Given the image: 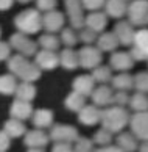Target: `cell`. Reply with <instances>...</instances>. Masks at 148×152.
Instances as JSON below:
<instances>
[{
  "mask_svg": "<svg viewBox=\"0 0 148 152\" xmlns=\"http://www.w3.org/2000/svg\"><path fill=\"white\" fill-rule=\"evenodd\" d=\"M129 119L131 116L123 107L111 105L101 110V126L112 133H120L123 127H126V124H129Z\"/></svg>",
  "mask_w": 148,
  "mask_h": 152,
  "instance_id": "6da1fadb",
  "label": "cell"
},
{
  "mask_svg": "<svg viewBox=\"0 0 148 152\" xmlns=\"http://www.w3.org/2000/svg\"><path fill=\"white\" fill-rule=\"evenodd\" d=\"M14 25L17 31L25 35H35L41 28H44V16L38 8H28L24 10L14 18Z\"/></svg>",
  "mask_w": 148,
  "mask_h": 152,
  "instance_id": "7a4b0ae2",
  "label": "cell"
},
{
  "mask_svg": "<svg viewBox=\"0 0 148 152\" xmlns=\"http://www.w3.org/2000/svg\"><path fill=\"white\" fill-rule=\"evenodd\" d=\"M9 44H11V47H13L16 52H19L20 55H24V57H33L35 55L36 57V53L39 52L38 50V46H39V42H35L33 39L28 38V35H25V33H14L13 36L9 38Z\"/></svg>",
  "mask_w": 148,
  "mask_h": 152,
  "instance_id": "3957f363",
  "label": "cell"
},
{
  "mask_svg": "<svg viewBox=\"0 0 148 152\" xmlns=\"http://www.w3.org/2000/svg\"><path fill=\"white\" fill-rule=\"evenodd\" d=\"M126 16L134 27L148 25V0H133L128 7Z\"/></svg>",
  "mask_w": 148,
  "mask_h": 152,
  "instance_id": "277c9868",
  "label": "cell"
},
{
  "mask_svg": "<svg viewBox=\"0 0 148 152\" xmlns=\"http://www.w3.org/2000/svg\"><path fill=\"white\" fill-rule=\"evenodd\" d=\"M50 138L55 143H75L79 138L78 129L73 126H67V124H55L50 129Z\"/></svg>",
  "mask_w": 148,
  "mask_h": 152,
  "instance_id": "5b68a950",
  "label": "cell"
},
{
  "mask_svg": "<svg viewBox=\"0 0 148 152\" xmlns=\"http://www.w3.org/2000/svg\"><path fill=\"white\" fill-rule=\"evenodd\" d=\"M66 3V11L70 20V27H73L75 30H81L86 25V16L83 14L84 5L81 0H64Z\"/></svg>",
  "mask_w": 148,
  "mask_h": 152,
  "instance_id": "8992f818",
  "label": "cell"
},
{
  "mask_svg": "<svg viewBox=\"0 0 148 152\" xmlns=\"http://www.w3.org/2000/svg\"><path fill=\"white\" fill-rule=\"evenodd\" d=\"M78 57H79V66H83L84 69H95L97 66L101 64V60H103L101 50L94 46H84L83 49H79Z\"/></svg>",
  "mask_w": 148,
  "mask_h": 152,
  "instance_id": "52a82bcc",
  "label": "cell"
},
{
  "mask_svg": "<svg viewBox=\"0 0 148 152\" xmlns=\"http://www.w3.org/2000/svg\"><path fill=\"white\" fill-rule=\"evenodd\" d=\"M129 129L137 140L148 141V111H139L131 116Z\"/></svg>",
  "mask_w": 148,
  "mask_h": 152,
  "instance_id": "ba28073f",
  "label": "cell"
},
{
  "mask_svg": "<svg viewBox=\"0 0 148 152\" xmlns=\"http://www.w3.org/2000/svg\"><path fill=\"white\" fill-rule=\"evenodd\" d=\"M35 63L41 67L42 71H53L55 67L61 66L59 61V53L53 52V50H39L35 57Z\"/></svg>",
  "mask_w": 148,
  "mask_h": 152,
  "instance_id": "9c48e42d",
  "label": "cell"
},
{
  "mask_svg": "<svg viewBox=\"0 0 148 152\" xmlns=\"http://www.w3.org/2000/svg\"><path fill=\"white\" fill-rule=\"evenodd\" d=\"M114 33L117 35L118 41L122 46H133L134 44V38H136V30L134 25L129 20H120L117 22L114 27Z\"/></svg>",
  "mask_w": 148,
  "mask_h": 152,
  "instance_id": "30bf717a",
  "label": "cell"
},
{
  "mask_svg": "<svg viewBox=\"0 0 148 152\" xmlns=\"http://www.w3.org/2000/svg\"><path fill=\"white\" fill-rule=\"evenodd\" d=\"M134 64V58L131 57L129 52H112L109 57V66L114 71L126 72Z\"/></svg>",
  "mask_w": 148,
  "mask_h": 152,
  "instance_id": "8fae6325",
  "label": "cell"
},
{
  "mask_svg": "<svg viewBox=\"0 0 148 152\" xmlns=\"http://www.w3.org/2000/svg\"><path fill=\"white\" fill-rule=\"evenodd\" d=\"M50 135L44 132V129H33L28 130L24 137V143L28 149L30 148H45L50 141Z\"/></svg>",
  "mask_w": 148,
  "mask_h": 152,
  "instance_id": "7c38bea8",
  "label": "cell"
},
{
  "mask_svg": "<svg viewBox=\"0 0 148 152\" xmlns=\"http://www.w3.org/2000/svg\"><path fill=\"white\" fill-rule=\"evenodd\" d=\"M90 97H92L94 105H97V107L108 108V107L114 105V91L106 85H100L98 88H95Z\"/></svg>",
  "mask_w": 148,
  "mask_h": 152,
  "instance_id": "4fadbf2b",
  "label": "cell"
},
{
  "mask_svg": "<svg viewBox=\"0 0 148 152\" xmlns=\"http://www.w3.org/2000/svg\"><path fill=\"white\" fill-rule=\"evenodd\" d=\"M64 14L59 11H48L44 14V28L47 30V33H58L64 28Z\"/></svg>",
  "mask_w": 148,
  "mask_h": 152,
  "instance_id": "5bb4252c",
  "label": "cell"
},
{
  "mask_svg": "<svg viewBox=\"0 0 148 152\" xmlns=\"http://www.w3.org/2000/svg\"><path fill=\"white\" fill-rule=\"evenodd\" d=\"M33 113H35L33 111V105L31 102H27V100L16 99L9 107V116L16 118V119H20V121H25L28 118H31Z\"/></svg>",
  "mask_w": 148,
  "mask_h": 152,
  "instance_id": "9a60e30c",
  "label": "cell"
},
{
  "mask_svg": "<svg viewBox=\"0 0 148 152\" xmlns=\"http://www.w3.org/2000/svg\"><path fill=\"white\" fill-rule=\"evenodd\" d=\"M78 121L83 126H95L101 122V110L97 105H86L84 108L78 113Z\"/></svg>",
  "mask_w": 148,
  "mask_h": 152,
  "instance_id": "2e32d148",
  "label": "cell"
},
{
  "mask_svg": "<svg viewBox=\"0 0 148 152\" xmlns=\"http://www.w3.org/2000/svg\"><path fill=\"white\" fill-rule=\"evenodd\" d=\"M72 88L73 91H77L83 96H92L94 89H95V80L92 75H78L75 77V80L72 82Z\"/></svg>",
  "mask_w": 148,
  "mask_h": 152,
  "instance_id": "e0dca14e",
  "label": "cell"
},
{
  "mask_svg": "<svg viewBox=\"0 0 148 152\" xmlns=\"http://www.w3.org/2000/svg\"><path fill=\"white\" fill-rule=\"evenodd\" d=\"M108 24V16L106 13H101V11H90L86 16V25L87 28L94 30L97 33H101L105 30V27Z\"/></svg>",
  "mask_w": 148,
  "mask_h": 152,
  "instance_id": "ac0fdd59",
  "label": "cell"
},
{
  "mask_svg": "<svg viewBox=\"0 0 148 152\" xmlns=\"http://www.w3.org/2000/svg\"><path fill=\"white\" fill-rule=\"evenodd\" d=\"M33 126L36 129H47L53 126V111L47 108H38L31 116Z\"/></svg>",
  "mask_w": 148,
  "mask_h": 152,
  "instance_id": "d6986e66",
  "label": "cell"
},
{
  "mask_svg": "<svg viewBox=\"0 0 148 152\" xmlns=\"http://www.w3.org/2000/svg\"><path fill=\"white\" fill-rule=\"evenodd\" d=\"M118 44H120V41L114 31H105L97 39V47L101 52H114L118 47Z\"/></svg>",
  "mask_w": 148,
  "mask_h": 152,
  "instance_id": "ffe728a7",
  "label": "cell"
},
{
  "mask_svg": "<svg viewBox=\"0 0 148 152\" xmlns=\"http://www.w3.org/2000/svg\"><path fill=\"white\" fill-rule=\"evenodd\" d=\"M59 61H61V66L67 71H73L79 66V57H78V52H75L72 47H66L64 50L59 52Z\"/></svg>",
  "mask_w": 148,
  "mask_h": 152,
  "instance_id": "44dd1931",
  "label": "cell"
},
{
  "mask_svg": "<svg viewBox=\"0 0 148 152\" xmlns=\"http://www.w3.org/2000/svg\"><path fill=\"white\" fill-rule=\"evenodd\" d=\"M128 7L126 0H108L105 5L106 14L111 16V18H123L125 14H128Z\"/></svg>",
  "mask_w": 148,
  "mask_h": 152,
  "instance_id": "7402d4cb",
  "label": "cell"
},
{
  "mask_svg": "<svg viewBox=\"0 0 148 152\" xmlns=\"http://www.w3.org/2000/svg\"><path fill=\"white\" fill-rule=\"evenodd\" d=\"M116 144L123 152H136V151H139L137 138H136L133 133H128V132L118 133V137L116 138Z\"/></svg>",
  "mask_w": 148,
  "mask_h": 152,
  "instance_id": "603a6c76",
  "label": "cell"
},
{
  "mask_svg": "<svg viewBox=\"0 0 148 152\" xmlns=\"http://www.w3.org/2000/svg\"><path fill=\"white\" fill-rule=\"evenodd\" d=\"M3 130L6 132L11 138H19V137H25V133L28 132L27 127L24 126V122L20 119H16V118H11L5 122Z\"/></svg>",
  "mask_w": 148,
  "mask_h": 152,
  "instance_id": "cb8c5ba5",
  "label": "cell"
},
{
  "mask_svg": "<svg viewBox=\"0 0 148 152\" xmlns=\"http://www.w3.org/2000/svg\"><path fill=\"white\" fill-rule=\"evenodd\" d=\"M41 72H42V69L39 67L36 63H28L22 67V71L17 74V77L20 78L22 82H30V83H33V82H36L39 77H41Z\"/></svg>",
  "mask_w": 148,
  "mask_h": 152,
  "instance_id": "d4e9b609",
  "label": "cell"
},
{
  "mask_svg": "<svg viewBox=\"0 0 148 152\" xmlns=\"http://www.w3.org/2000/svg\"><path fill=\"white\" fill-rule=\"evenodd\" d=\"M64 105H66L67 110L79 113V111H81L84 107H86V96L79 94V93H77V91H72V93L66 97Z\"/></svg>",
  "mask_w": 148,
  "mask_h": 152,
  "instance_id": "484cf974",
  "label": "cell"
},
{
  "mask_svg": "<svg viewBox=\"0 0 148 152\" xmlns=\"http://www.w3.org/2000/svg\"><path fill=\"white\" fill-rule=\"evenodd\" d=\"M112 88L117 89V91H128V89L134 88V77L126 74V72H120L118 75L112 77Z\"/></svg>",
  "mask_w": 148,
  "mask_h": 152,
  "instance_id": "4316f807",
  "label": "cell"
},
{
  "mask_svg": "<svg viewBox=\"0 0 148 152\" xmlns=\"http://www.w3.org/2000/svg\"><path fill=\"white\" fill-rule=\"evenodd\" d=\"M35 97H36V88L30 82H22L20 85L17 86V89H16V99L31 102Z\"/></svg>",
  "mask_w": 148,
  "mask_h": 152,
  "instance_id": "83f0119b",
  "label": "cell"
},
{
  "mask_svg": "<svg viewBox=\"0 0 148 152\" xmlns=\"http://www.w3.org/2000/svg\"><path fill=\"white\" fill-rule=\"evenodd\" d=\"M17 80H16V75L14 74H5L0 78V91L5 96H9V94H16V89H17Z\"/></svg>",
  "mask_w": 148,
  "mask_h": 152,
  "instance_id": "f1b7e54d",
  "label": "cell"
},
{
  "mask_svg": "<svg viewBox=\"0 0 148 152\" xmlns=\"http://www.w3.org/2000/svg\"><path fill=\"white\" fill-rule=\"evenodd\" d=\"M92 77L95 82L105 85L109 80H112V67L111 66H106V64H100L97 66L95 69H92Z\"/></svg>",
  "mask_w": 148,
  "mask_h": 152,
  "instance_id": "f546056e",
  "label": "cell"
},
{
  "mask_svg": "<svg viewBox=\"0 0 148 152\" xmlns=\"http://www.w3.org/2000/svg\"><path fill=\"white\" fill-rule=\"evenodd\" d=\"M38 42H39V46H41L42 49H45V50H53V52H56V50L59 49L61 39H59L58 36H55V33H45V35L39 36Z\"/></svg>",
  "mask_w": 148,
  "mask_h": 152,
  "instance_id": "4dcf8cb0",
  "label": "cell"
},
{
  "mask_svg": "<svg viewBox=\"0 0 148 152\" xmlns=\"http://www.w3.org/2000/svg\"><path fill=\"white\" fill-rule=\"evenodd\" d=\"M129 107L136 111V113H139V111H148V97L145 96V93L137 91L136 94L131 96Z\"/></svg>",
  "mask_w": 148,
  "mask_h": 152,
  "instance_id": "1f68e13d",
  "label": "cell"
},
{
  "mask_svg": "<svg viewBox=\"0 0 148 152\" xmlns=\"http://www.w3.org/2000/svg\"><path fill=\"white\" fill-rule=\"evenodd\" d=\"M61 42L64 44L66 47H73L75 44L78 42V35L75 33V28L73 27H66V28L61 30V35H59Z\"/></svg>",
  "mask_w": 148,
  "mask_h": 152,
  "instance_id": "d6a6232c",
  "label": "cell"
},
{
  "mask_svg": "<svg viewBox=\"0 0 148 152\" xmlns=\"http://www.w3.org/2000/svg\"><path fill=\"white\" fill-rule=\"evenodd\" d=\"M27 63H28L27 57L17 53V55H14V57H11V58L8 60V69H9L11 74H14L16 77H17V74L22 71V67H24Z\"/></svg>",
  "mask_w": 148,
  "mask_h": 152,
  "instance_id": "836d02e7",
  "label": "cell"
},
{
  "mask_svg": "<svg viewBox=\"0 0 148 152\" xmlns=\"http://www.w3.org/2000/svg\"><path fill=\"white\" fill-rule=\"evenodd\" d=\"M133 46L139 47L142 52H145L148 55V28H140L136 31V38H134Z\"/></svg>",
  "mask_w": 148,
  "mask_h": 152,
  "instance_id": "e575fe53",
  "label": "cell"
},
{
  "mask_svg": "<svg viewBox=\"0 0 148 152\" xmlns=\"http://www.w3.org/2000/svg\"><path fill=\"white\" fill-rule=\"evenodd\" d=\"M111 141H112V132H109L105 127L98 129V130L95 132V135H94V143L95 144L108 146V144H111Z\"/></svg>",
  "mask_w": 148,
  "mask_h": 152,
  "instance_id": "d590c367",
  "label": "cell"
},
{
  "mask_svg": "<svg viewBox=\"0 0 148 152\" xmlns=\"http://www.w3.org/2000/svg\"><path fill=\"white\" fill-rule=\"evenodd\" d=\"M94 140H89V138H81L79 137L77 141H75V152H95L94 151Z\"/></svg>",
  "mask_w": 148,
  "mask_h": 152,
  "instance_id": "8d00e7d4",
  "label": "cell"
},
{
  "mask_svg": "<svg viewBox=\"0 0 148 152\" xmlns=\"http://www.w3.org/2000/svg\"><path fill=\"white\" fill-rule=\"evenodd\" d=\"M134 88L139 93H148V72H139L134 77Z\"/></svg>",
  "mask_w": 148,
  "mask_h": 152,
  "instance_id": "74e56055",
  "label": "cell"
},
{
  "mask_svg": "<svg viewBox=\"0 0 148 152\" xmlns=\"http://www.w3.org/2000/svg\"><path fill=\"white\" fill-rule=\"evenodd\" d=\"M78 38L81 39V41L86 44V46H92V44L98 39V36H97V31L87 28V27H84V28H81V31H79Z\"/></svg>",
  "mask_w": 148,
  "mask_h": 152,
  "instance_id": "f35d334b",
  "label": "cell"
},
{
  "mask_svg": "<svg viewBox=\"0 0 148 152\" xmlns=\"http://www.w3.org/2000/svg\"><path fill=\"white\" fill-rule=\"evenodd\" d=\"M56 5H58V0H36V8L39 11H44V13L55 11Z\"/></svg>",
  "mask_w": 148,
  "mask_h": 152,
  "instance_id": "ab89813d",
  "label": "cell"
},
{
  "mask_svg": "<svg viewBox=\"0 0 148 152\" xmlns=\"http://www.w3.org/2000/svg\"><path fill=\"white\" fill-rule=\"evenodd\" d=\"M84 8L89 11H100V8H103L108 0H81Z\"/></svg>",
  "mask_w": 148,
  "mask_h": 152,
  "instance_id": "60d3db41",
  "label": "cell"
},
{
  "mask_svg": "<svg viewBox=\"0 0 148 152\" xmlns=\"http://www.w3.org/2000/svg\"><path fill=\"white\" fill-rule=\"evenodd\" d=\"M129 96L126 91H117L114 93V105H118V107H125L126 104H129Z\"/></svg>",
  "mask_w": 148,
  "mask_h": 152,
  "instance_id": "b9f144b4",
  "label": "cell"
},
{
  "mask_svg": "<svg viewBox=\"0 0 148 152\" xmlns=\"http://www.w3.org/2000/svg\"><path fill=\"white\" fill-rule=\"evenodd\" d=\"M129 53H131V57L134 58V61H148V55L145 52H142V50L136 46H133V49L129 50Z\"/></svg>",
  "mask_w": 148,
  "mask_h": 152,
  "instance_id": "7bdbcfd3",
  "label": "cell"
},
{
  "mask_svg": "<svg viewBox=\"0 0 148 152\" xmlns=\"http://www.w3.org/2000/svg\"><path fill=\"white\" fill-rule=\"evenodd\" d=\"M11 44L6 42V41H2V46H0V50H2V53H0V58H2V61H6L9 60V53H11Z\"/></svg>",
  "mask_w": 148,
  "mask_h": 152,
  "instance_id": "ee69618b",
  "label": "cell"
},
{
  "mask_svg": "<svg viewBox=\"0 0 148 152\" xmlns=\"http://www.w3.org/2000/svg\"><path fill=\"white\" fill-rule=\"evenodd\" d=\"M52 152H75V149L70 146V143H55Z\"/></svg>",
  "mask_w": 148,
  "mask_h": 152,
  "instance_id": "f6af8a7d",
  "label": "cell"
},
{
  "mask_svg": "<svg viewBox=\"0 0 148 152\" xmlns=\"http://www.w3.org/2000/svg\"><path fill=\"white\" fill-rule=\"evenodd\" d=\"M9 135L5 132V130H2V133H0V151L2 152H5L8 148H9Z\"/></svg>",
  "mask_w": 148,
  "mask_h": 152,
  "instance_id": "bcb514c9",
  "label": "cell"
},
{
  "mask_svg": "<svg viewBox=\"0 0 148 152\" xmlns=\"http://www.w3.org/2000/svg\"><path fill=\"white\" fill-rule=\"evenodd\" d=\"M95 152H123L118 146H111V144H108V146H100L98 149H95Z\"/></svg>",
  "mask_w": 148,
  "mask_h": 152,
  "instance_id": "7dc6e473",
  "label": "cell"
},
{
  "mask_svg": "<svg viewBox=\"0 0 148 152\" xmlns=\"http://www.w3.org/2000/svg\"><path fill=\"white\" fill-rule=\"evenodd\" d=\"M14 2L16 0H0V8H2V11H6L13 7Z\"/></svg>",
  "mask_w": 148,
  "mask_h": 152,
  "instance_id": "c3c4849f",
  "label": "cell"
},
{
  "mask_svg": "<svg viewBox=\"0 0 148 152\" xmlns=\"http://www.w3.org/2000/svg\"><path fill=\"white\" fill-rule=\"evenodd\" d=\"M139 152H148V141H144L139 146Z\"/></svg>",
  "mask_w": 148,
  "mask_h": 152,
  "instance_id": "681fc988",
  "label": "cell"
},
{
  "mask_svg": "<svg viewBox=\"0 0 148 152\" xmlns=\"http://www.w3.org/2000/svg\"><path fill=\"white\" fill-rule=\"evenodd\" d=\"M27 152H44V148H30Z\"/></svg>",
  "mask_w": 148,
  "mask_h": 152,
  "instance_id": "f907efd6",
  "label": "cell"
},
{
  "mask_svg": "<svg viewBox=\"0 0 148 152\" xmlns=\"http://www.w3.org/2000/svg\"><path fill=\"white\" fill-rule=\"evenodd\" d=\"M17 2H20V3H30L31 0H17Z\"/></svg>",
  "mask_w": 148,
  "mask_h": 152,
  "instance_id": "816d5d0a",
  "label": "cell"
},
{
  "mask_svg": "<svg viewBox=\"0 0 148 152\" xmlns=\"http://www.w3.org/2000/svg\"><path fill=\"white\" fill-rule=\"evenodd\" d=\"M126 2H128V0H126Z\"/></svg>",
  "mask_w": 148,
  "mask_h": 152,
  "instance_id": "f5cc1de1",
  "label": "cell"
}]
</instances>
